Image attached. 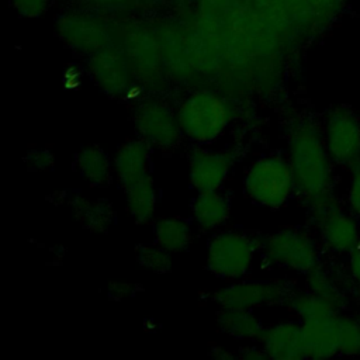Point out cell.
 <instances>
[{"instance_id":"1","label":"cell","mask_w":360,"mask_h":360,"mask_svg":"<svg viewBox=\"0 0 360 360\" xmlns=\"http://www.w3.org/2000/svg\"><path fill=\"white\" fill-rule=\"evenodd\" d=\"M287 159L295 179L297 194L315 219L336 202L332 159L323 134L309 118H295L287 124Z\"/></svg>"},{"instance_id":"2","label":"cell","mask_w":360,"mask_h":360,"mask_svg":"<svg viewBox=\"0 0 360 360\" xmlns=\"http://www.w3.org/2000/svg\"><path fill=\"white\" fill-rule=\"evenodd\" d=\"M183 136L191 145H214L222 139L235 120L231 103L211 90H195L176 108Z\"/></svg>"},{"instance_id":"3","label":"cell","mask_w":360,"mask_h":360,"mask_svg":"<svg viewBox=\"0 0 360 360\" xmlns=\"http://www.w3.org/2000/svg\"><path fill=\"white\" fill-rule=\"evenodd\" d=\"M262 238L233 228L210 235L205 245V267L217 278L228 283L250 276L260 259Z\"/></svg>"},{"instance_id":"4","label":"cell","mask_w":360,"mask_h":360,"mask_svg":"<svg viewBox=\"0 0 360 360\" xmlns=\"http://www.w3.org/2000/svg\"><path fill=\"white\" fill-rule=\"evenodd\" d=\"M246 198L262 208L278 210L297 193L295 179L287 156L264 153L249 162L242 176Z\"/></svg>"},{"instance_id":"5","label":"cell","mask_w":360,"mask_h":360,"mask_svg":"<svg viewBox=\"0 0 360 360\" xmlns=\"http://www.w3.org/2000/svg\"><path fill=\"white\" fill-rule=\"evenodd\" d=\"M262 263L307 276L319 266L315 239L297 228H281L262 238Z\"/></svg>"},{"instance_id":"6","label":"cell","mask_w":360,"mask_h":360,"mask_svg":"<svg viewBox=\"0 0 360 360\" xmlns=\"http://www.w3.org/2000/svg\"><path fill=\"white\" fill-rule=\"evenodd\" d=\"M292 285L277 277H243L228 281L212 292V301L218 308L260 309L284 304Z\"/></svg>"},{"instance_id":"7","label":"cell","mask_w":360,"mask_h":360,"mask_svg":"<svg viewBox=\"0 0 360 360\" xmlns=\"http://www.w3.org/2000/svg\"><path fill=\"white\" fill-rule=\"evenodd\" d=\"M136 136L143 139L153 150L172 152L184 139L176 110L160 100H142L132 112Z\"/></svg>"},{"instance_id":"8","label":"cell","mask_w":360,"mask_h":360,"mask_svg":"<svg viewBox=\"0 0 360 360\" xmlns=\"http://www.w3.org/2000/svg\"><path fill=\"white\" fill-rule=\"evenodd\" d=\"M236 160V153L232 149L193 145L187 153V180L190 187L195 193L224 188Z\"/></svg>"},{"instance_id":"9","label":"cell","mask_w":360,"mask_h":360,"mask_svg":"<svg viewBox=\"0 0 360 360\" xmlns=\"http://www.w3.org/2000/svg\"><path fill=\"white\" fill-rule=\"evenodd\" d=\"M332 162L354 169L360 165V120L346 107L329 111L323 131Z\"/></svg>"},{"instance_id":"10","label":"cell","mask_w":360,"mask_h":360,"mask_svg":"<svg viewBox=\"0 0 360 360\" xmlns=\"http://www.w3.org/2000/svg\"><path fill=\"white\" fill-rule=\"evenodd\" d=\"M122 53L134 75L153 80L162 69V55L155 32L141 24H129L122 34Z\"/></svg>"},{"instance_id":"11","label":"cell","mask_w":360,"mask_h":360,"mask_svg":"<svg viewBox=\"0 0 360 360\" xmlns=\"http://www.w3.org/2000/svg\"><path fill=\"white\" fill-rule=\"evenodd\" d=\"M87 69L100 90L110 96H127L131 89L129 63L122 51L111 45L91 53Z\"/></svg>"},{"instance_id":"12","label":"cell","mask_w":360,"mask_h":360,"mask_svg":"<svg viewBox=\"0 0 360 360\" xmlns=\"http://www.w3.org/2000/svg\"><path fill=\"white\" fill-rule=\"evenodd\" d=\"M56 31L68 46L89 55L108 46L111 42L107 27L98 20L82 13H65L59 15Z\"/></svg>"},{"instance_id":"13","label":"cell","mask_w":360,"mask_h":360,"mask_svg":"<svg viewBox=\"0 0 360 360\" xmlns=\"http://www.w3.org/2000/svg\"><path fill=\"white\" fill-rule=\"evenodd\" d=\"M270 360H302L308 357L301 321H278L264 326L259 340Z\"/></svg>"},{"instance_id":"14","label":"cell","mask_w":360,"mask_h":360,"mask_svg":"<svg viewBox=\"0 0 360 360\" xmlns=\"http://www.w3.org/2000/svg\"><path fill=\"white\" fill-rule=\"evenodd\" d=\"M232 215L229 195L221 190L197 191L190 202V219L198 232L211 235L226 228Z\"/></svg>"},{"instance_id":"15","label":"cell","mask_w":360,"mask_h":360,"mask_svg":"<svg viewBox=\"0 0 360 360\" xmlns=\"http://www.w3.org/2000/svg\"><path fill=\"white\" fill-rule=\"evenodd\" d=\"M152 148L139 136L124 141L112 155L114 180L121 188L150 174Z\"/></svg>"},{"instance_id":"16","label":"cell","mask_w":360,"mask_h":360,"mask_svg":"<svg viewBox=\"0 0 360 360\" xmlns=\"http://www.w3.org/2000/svg\"><path fill=\"white\" fill-rule=\"evenodd\" d=\"M325 246L338 253H352L360 248V233L356 221L343 212L338 204L315 218Z\"/></svg>"},{"instance_id":"17","label":"cell","mask_w":360,"mask_h":360,"mask_svg":"<svg viewBox=\"0 0 360 360\" xmlns=\"http://www.w3.org/2000/svg\"><path fill=\"white\" fill-rule=\"evenodd\" d=\"M309 359H326L339 353V314H326L301 321Z\"/></svg>"},{"instance_id":"18","label":"cell","mask_w":360,"mask_h":360,"mask_svg":"<svg viewBox=\"0 0 360 360\" xmlns=\"http://www.w3.org/2000/svg\"><path fill=\"white\" fill-rule=\"evenodd\" d=\"M68 208L75 221L93 233H105L115 222V211L105 198L75 194L68 201Z\"/></svg>"},{"instance_id":"19","label":"cell","mask_w":360,"mask_h":360,"mask_svg":"<svg viewBox=\"0 0 360 360\" xmlns=\"http://www.w3.org/2000/svg\"><path fill=\"white\" fill-rule=\"evenodd\" d=\"M162 60L172 73L184 77L191 73L194 62L186 34L170 24H162L155 31Z\"/></svg>"},{"instance_id":"20","label":"cell","mask_w":360,"mask_h":360,"mask_svg":"<svg viewBox=\"0 0 360 360\" xmlns=\"http://www.w3.org/2000/svg\"><path fill=\"white\" fill-rule=\"evenodd\" d=\"M215 323L221 333L238 343L257 342L266 326L256 311L240 308H218Z\"/></svg>"},{"instance_id":"21","label":"cell","mask_w":360,"mask_h":360,"mask_svg":"<svg viewBox=\"0 0 360 360\" xmlns=\"http://www.w3.org/2000/svg\"><path fill=\"white\" fill-rule=\"evenodd\" d=\"M122 194L125 211L135 224L146 225L156 219L159 194L150 174L124 187Z\"/></svg>"},{"instance_id":"22","label":"cell","mask_w":360,"mask_h":360,"mask_svg":"<svg viewBox=\"0 0 360 360\" xmlns=\"http://www.w3.org/2000/svg\"><path fill=\"white\" fill-rule=\"evenodd\" d=\"M194 229L191 219L180 215H165L152 222L153 242L173 255L190 249L194 242Z\"/></svg>"},{"instance_id":"23","label":"cell","mask_w":360,"mask_h":360,"mask_svg":"<svg viewBox=\"0 0 360 360\" xmlns=\"http://www.w3.org/2000/svg\"><path fill=\"white\" fill-rule=\"evenodd\" d=\"M75 169L91 187H105L114 180L112 156L94 143L84 145L76 152Z\"/></svg>"},{"instance_id":"24","label":"cell","mask_w":360,"mask_h":360,"mask_svg":"<svg viewBox=\"0 0 360 360\" xmlns=\"http://www.w3.org/2000/svg\"><path fill=\"white\" fill-rule=\"evenodd\" d=\"M283 307L287 308L291 314L297 315L300 321L338 312V309L333 305H330L321 297L315 295L309 290L302 291V290L291 288Z\"/></svg>"},{"instance_id":"25","label":"cell","mask_w":360,"mask_h":360,"mask_svg":"<svg viewBox=\"0 0 360 360\" xmlns=\"http://www.w3.org/2000/svg\"><path fill=\"white\" fill-rule=\"evenodd\" d=\"M255 11L278 35L285 34L294 25L285 0H250Z\"/></svg>"},{"instance_id":"26","label":"cell","mask_w":360,"mask_h":360,"mask_svg":"<svg viewBox=\"0 0 360 360\" xmlns=\"http://www.w3.org/2000/svg\"><path fill=\"white\" fill-rule=\"evenodd\" d=\"M135 257L138 264L155 274L169 273L173 267V253L167 252L153 240L150 243H142L135 249Z\"/></svg>"},{"instance_id":"27","label":"cell","mask_w":360,"mask_h":360,"mask_svg":"<svg viewBox=\"0 0 360 360\" xmlns=\"http://www.w3.org/2000/svg\"><path fill=\"white\" fill-rule=\"evenodd\" d=\"M307 290L314 292L315 295L321 297L336 309L343 302V295L338 288L336 283L329 277V274L321 269V266L315 267L312 271L307 274Z\"/></svg>"},{"instance_id":"28","label":"cell","mask_w":360,"mask_h":360,"mask_svg":"<svg viewBox=\"0 0 360 360\" xmlns=\"http://www.w3.org/2000/svg\"><path fill=\"white\" fill-rule=\"evenodd\" d=\"M339 353L360 354V321L339 315Z\"/></svg>"},{"instance_id":"29","label":"cell","mask_w":360,"mask_h":360,"mask_svg":"<svg viewBox=\"0 0 360 360\" xmlns=\"http://www.w3.org/2000/svg\"><path fill=\"white\" fill-rule=\"evenodd\" d=\"M55 155L48 148H32L25 153L24 162L27 167L37 173H45L53 169Z\"/></svg>"},{"instance_id":"30","label":"cell","mask_w":360,"mask_h":360,"mask_svg":"<svg viewBox=\"0 0 360 360\" xmlns=\"http://www.w3.org/2000/svg\"><path fill=\"white\" fill-rule=\"evenodd\" d=\"M138 284L129 281V280H112L108 283L107 292L110 298L114 301H122L127 298H131L136 294Z\"/></svg>"},{"instance_id":"31","label":"cell","mask_w":360,"mask_h":360,"mask_svg":"<svg viewBox=\"0 0 360 360\" xmlns=\"http://www.w3.org/2000/svg\"><path fill=\"white\" fill-rule=\"evenodd\" d=\"M49 4V0H13L14 8L20 15L27 18H35L41 15Z\"/></svg>"},{"instance_id":"32","label":"cell","mask_w":360,"mask_h":360,"mask_svg":"<svg viewBox=\"0 0 360 360\" xmlns=\"http://www.w3.org/2000/svg\"><path fill=\"white\" fill-rule=\"evenodd\" d=\"M315 22L326 21L338 10L342 0H309Z\"/></svg>"},{"instance_id":"33","label":"cell","mask_w":360,"mask_h":360,"mask_svg":"<svg viewBox=\"0 0 360 360\" xmlns=\"http://www.w3.org/2000/svg\"><path fill=\"white\" fill-rule=\"evenodd\" d=\"M238 0H200V11L222 18Z\"/></svg>"},{"instance_id":"34","label":"cell","mask_w":360,"mask_h":360,"mask_svg":"<svg viewBox=\"0 0 360 360\" xmlns=\"http://www.w3.org/2000/svg\"><path fill=\"white\" fill-rule=\"evenodd\" d=\"M349 204L353 212L360 219V165L353 169L349 186Z\"/></svg>"},{"instance_id":"35","label":"cell","mask_w":360,"mask_h":360,"mask_svg":"<svg viewBox=\"0 0 360 360\" xmlns=\"http://www.w3.org/2000/svg\"><path fill=\"white\" fill-rule=\"evenodd\" d=\"M236 354H238V359L240 360H266L267 359L259 342L239 343V347L236 349Z\"/></svg>"},{"instance_id":"36","label":"cell","mask_w":360,"mask_h":360,"mask_svg":"<svg viewBox=\"0 0 360 360\" xmlns=\"http://www.w3.org/2000/svg\"><path fill=\"white\" fill-rule=\"evenodd\" d=\"M208 354L217 360H236L238 359L236 350H233L222 343L211 345L208 349Z\"/></svg>"},{"instance_id":"37","label":"cell","mask_w":360,"mask_h":360,"mask_svg":"<svg viewBox=\"0 0 360 360\" xmlns=\"http://www.w3.org/2000/svg\"><path fill=\"white\" fill-rule=\"evenodd\" d=\"M350 270L353 277L360 285V248H357L350 253Z\"/></svg>"},{"instance_id":"38","label":"cell","mask_w":360,"mask_h":360,"mask_svg":"<svg viewBox=\"0 0 360 360\" xmlns=\"http://www.w3.org/2000/svg\"><path fill=\"white\" fill-rule=\"evenodd\" d=\"M77 79H80V77H79V72H77V70H73V69H68L66 76H65V80L68 82V83H66V87H69V89L76 87V86L80 83V80H77Z\"/></svg>"},{"instance_id":"39","label":"cell","mask_w":360,"mask_h":360,"mask_svg":"<svg viewBox=\"0 0 360 360\" xmlns=\"http://www.w3.org/2000/svg\"><path fill=\"white\" fill-rule=\"evenodd\" d=\"M86 1H90V3H94V4H100V6H117V4H121L127 0H86Z\"/></svg>"}]
</instances>
